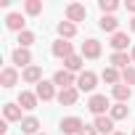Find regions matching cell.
Instances as JSON below:
<instances>
[{
  "label": "cell",
  "instance_id": "19",
  "mask_svg": "<svg viewBox=\"0 0 135 135\" xmlns=\"http://www.w3.org/2000/svg\"><path fill=\"white\" fill-rule=\"evenodd\" d=\"M37 130H40V119H37V117H24V119H21V132L37 135Z\"/></svg>",
  "mask_w": 135,
  "mask_h": 135
},
{
  "label": "cell",
  "instance_id": "24",
  "mask_svg": "<svg viewBox=\"0 0 135 135\" xmlns=\"http://www.w3.org/2000/svg\"><path fill=\"white\" fill-rule=\"evenodd\" d=\"M101 77H103V82H109V85H119V77H122V74L114 69V66H106Z\"/></svg>",
  "mask_w": 135,
  "mask_h": 135
},
{
  "label": "cell",
  "instance_id": "5",
  "mask_svg": "<svg viewBox=\"0 0 135 135\" xmlns=\"http://www.w3.org/2000/svg\"><path fill=\"white\" fill-rule=\"evenodd\" d=\"M77 98H80V90H77V88H64V90H58V95H56V101H58L61 106H74Z\"/></svg>",
  "mask_w": 135,
  "mask_h": 135
},
{
  "label": "cell",
  "instance_id": "14",
  "mask_svg": "<svg viewBox=\"0 0 135 135\" xmlns=\"http://www.w3.org/2000/svg\"><path fill=\"white\" fill-rule=\"evenodd\" d=\"M24 24H27V21H24L21 13H8V19H6V27H8L11 32H19V35L24 32Z\"/></svg>",
  "mask_w": 135,
  "mask_h": 135
},
{
  "label": "cell",
  "instance_id": "27",
  "mask_svg": "<svg viewBox=\"0 0 135 135\" xmlns=\"http://www.w3.org/2000/svg\"><path fill=\"white\" fill-rule=\"evenodd\" d=\"M35 42V32H29V29H24L21 35H19V48H29Z\"/></svg>",
  "mask_w": 135,
  "mask_h": 135
},
{
  "label": "cell",
  "instance_id": "33",
  "mask_svg": "<svg viewBox=\"0 0 135 135\" xmlns=\"http://www.w3.org/2000/svg\"><path fill=\"white\" fill-rule=\"evenodd\" d=\"M130 58H132V61H135V48H132V50H130Z\"/></svg>",
  "mask_w": 135,
  "mask_h": 135
},
{
  "label": "cell",
  "instance_id": "32",
  "mask_svg": "<svg viewBox=\"0 0 135 135\" xmlns=\"http://www.w3.org/2000/svg\"><path fill=\"white\" fill-rule=\"evenodd\" d=\"M130 29H132V32H135V16H132V21H130Z\"/></svg>",
  "mask_w": 135,
  "mask_h": 135
},
{
  "label": "cell",
  "instance_id": "8",
  "mask_svg": "<svg viewBox=\"0 0 135 135\" xmlns=\"http://www.w3.org/2000/svg\"><path fill=\"white\" fill-rule=\"evenodd\" d=\"M101 56V42L95 37H88L82 42V58H98Z\"/></svg>",
  "mask_w": 135,
  "mask_h": 135
},
{
  "label": "cell",
  "instance_id": "30",
  "mask_svg": "<svg viewBox=\"0 0 135 135\" xmlns=\"http://www.w3.org/2000/svg\"><path fill=\"white\" fill-rule=\"evenodd\" d=\"M80 135H98V130H95V127H88V124H85V130H82Z\"/></svg>",
  "mask_w": 135,
  "mask_h": 135
},
{
  "label": "cell",
  "instance_id": "20",
  "mask_svg": "<svg viewBox=\"0 0 135 135\" xmlns=\"http://www.w3.org/2000/svg\"><path fill=\"white\" fill-rule=\"evenodd\" d=\"M58 35H61V40H72L74 35H77V27L72 24V21H58Z\"/></svg>",
  "mask_w": 135,
  "mask_h": 135
},
{
  "label": "cell",
  "instance_id": "9",
  "mask_svg": "<svg viewBox=\"0 0 135 135\" xmlns=\"http://www.w3.org/2000/svg\"><path fill=\"white\" fill-rule=\"evenodd\" d=\"M35 95L40 98V101H53L58 93H56V88H53V82H48V80H42L40 85H37V90H35Z\"/></svg>",
  "mask_w": 135,
  "mask_h": 135
},
{
  "label": "cell",
  "instance_id": "17",
  "mask_svg": "<svg viewBox=\"0 0 135 135\" xmlns=\"http://www.w3.org/2000/svg\"><path fill=\"white\" fill-rule=\"evenodd\" d=\"M21 77H24V82L40 85V82H42V69H40V66H35V64H32L29 69H24V74H21Z\"/></svg>",
  "mask_w": 135,
  "mask_h": 135
},
{
  "label": "cell",
  "instance_id": "28",
  "mask_svg": "<svg viewBox=\"0 0 135 135\" xmlns=\"http://www.w3.org/2000/svg\"><path fill=\"white\" fill-rule=\"evenodd\" d=\"M98 6H101V11H103V16H111V13L117 11V6H119V3H117V0H101Z\"/></svg>",
  "mask_w": 135,
  "mask_h": 135
},
{
  "label": "cell",
  "instance_id": "26",
  "mask_svg": "<svg viewBox=\"0 0 135 135\" xmlns=\"http://www.w3.org/2000/svg\"><path fill=\"white\" fill-rule=\"evenodd\" d=\"M64 64H66V69H69V72H80V69H82V56H69Z\"/></svg>",
  "mask_w": 135,
  "mask_h": 135
},
{
  "label": "cell",
  "instance_id": "10",
  "mask_svg": "<svg viewBox=\"0 0 135 135\" xmlns=\"http://www.w3.org/2000/svg\"><path fill=\"white\" fill-rule=\"evenodd\" d=\"M50 50H53V56H56V58H64V61L69 58V56H74V53H72V42H69V40H56Z\"/></svg>",
  "mask_w": 135,
  "mask_h": 135
},
{
  "label": "cell",
  "instance_id": "6",
  "mask_svg": "<svg viewBox=\"0 0 135 135\" xmlns=\"http://www.w3.org/2000/svg\"><path fill=\"white\" fill-rule=\"evenodd\" d=\"M11 61H13L16 66L29 69V66H32V53H29V48H16V50L11 53Z\"/></svg>",
  "mask_w": 135,
  "mask_h": 135
},
{
  "label": "cell",
  "instance_id": "25",
  "mask_svg": "<svg viewBox=\"0 0 135 135\" xmlns=\"http://www.w3.org/2000/svg\"><path fill=\"white\" fill-rule=\"evenodd\" d=\"M24 11H27L29 16H37V13H42V3H40V0H27V3H24Z\"/></svg>",
  "mask_w": 135,
  "mask_h": 135
},
{
  "label": "cell",
  "instance_id": "31",
  "mask_svg": "<svg viewBox=\"0 0 135 135\" xmlns=\"http://www.w3.org/2000/svg\"><path fill=\"white\" fill-rule=\"evenodd\" d=\"M127 11H130V13H135V0H127Z\"/></svg>",
  "mask_w": 135,
  "mask_h": 135
},
{
  "label": "cell",
  "instance_id": "23",
  "mask_svg": "<svg viewBox=\"0 0 135 135\" xmlns=\"http://www.w3.org/2000/svg\"><path fill=\"white\" fill-rule=\"evenodd\" d=\"M103 32H111V35H117V27H119V21H117V16H101V24H98Z\"/></svg>",
  "mask_w": 135,
  "mask_h": 135
},
{
  "label": "cell",
  "instance_id": "7",
  "mask_svg": "<svg viewBox=\"0 0 135 135\" xmlns=\"http://www.w3.org/2000/svg\"><path fill=\"white\" fill-rule=\"evenodd\" d=\"M53 85H61V90H64V88H74V85H77V80L72 77V72H69V69H58V72L53 74Z\"/></svg>",
  "mask_w": 135,
  "mask_h": 135
},
{
  "label": "cell",
  "instance_id": "18",
  "mask_svg": "<svg viewBox=\"0 0 135 135\" xmlns=\"http://www.w3.org/2000/svg\"><path fill=\"white\" fill-rule=\"evenodd\" d=\"M98 132H106V135H114V119L111 117H95V124H93Z\"/></svg>",
  "mask_w": 135,
  "mask_h": 135
},
{
  "label": "cell",
  "instance_id": "16",
  "mask_svg": "<svg viewBox=\"0 0 135 135\" xmlns=\"http://www.w3.org/2000/svg\"><path fill=\"white\" fill-rule=\"evenodd\" d=\"M3 117H6V122H21V106L19 103H6Z\"/></svg>",
  "mask_w": 135,
  "mask_h": 135
},
{
  "label": "cell",
  "instance_id": "13",
  "mask_svg": "<svg viewBox=\"0 0 135 135\" xmlns=\"http://www.w3.org/2000/svg\"><path fill=\"white\" fill-rule=\"evenodd\" d=\"M37 101H40V98H37L35 93H27V90H21V93H19V101H16V103H19L21 109L32 111V109H37Z\"/></svg>",
  "mask_w": 135,
  "mask_h": 135
},
{
  "label": "cell",
  "instance_id": "2",
  "mask_svg": "<svg viewBox=\"0 0 135 135\" xmlns=\"http://www.w3.org/2000/svg\"><path fill=\"white\" fill-rule=\"evenodd\" d=\"M82 130H85V124H82L80 117H66V119H61V132H64V135H80Z\"/></svg>",
  "mask_w": 135,
  "mask_h": 135
},
{
  "label": "cell",
  "instance_id": "11",
  "mask_svg": "<svg viewBox=\"0 0 135 135\" xmlns=\"http://www.w3.org/2000/svg\"><path fill=\"white\" fill-rule=\"evenodd\" d=\"M16 82H19V72L13 69V66H6V69L0 72V85L3 88H13Z\"/></svg>",
  "mask_w": 135,
  "mask_h": 135
},
{
  "label": "cell",
  "instance_id": "15",
  "mask_svg": "<svg viewBox=\"0 0 135 135\" xmlns=\"http://www.w3.org/2000/svg\"><path fill=\"white\" fill-rule=\"evenodd\" d=\"M111 95L117 98V103H127L130 95H132V88H130V85H114V88H111Z\"/></svg>",
  "mask_w": 135,
  "mask_h": 135
},
{
  "label": "cell",
  "instance_id": "1",
  "mask_svg": "<svg viewBox=\"0 0 135 135\" xmlns=\"http://www.w3.org/2000/svg\"><path fill=\"white\" fill-rule=\"evenodd\" d=\"M88 109H90L95 117H106V111H111V103H109V98H106V95L95 93V95H90V101H88Z\"/></svg>",
  "mask_w": 135,
  "mask_h": 135
},
{
  "label": "cell",
  "instance_id": "22",
  "mask_svg": "<svg viewBox=\"0 0 135 135\" xmlns=\"http://www.w3.org/2000/svg\"><path fill=\"white\" fill-rule=\"evenodd\" d=\"M109 117L117 122V119H127L130 117V109H127V103H114L111 106V111H109Z\"/></svg>",
  "mask_w": 135,
  "mask_h": 135
},
{
  "label": "cell",
  "instance_id": "4",
  "mask_svg": "<svg viewBox=\"0 0 135 135\" xmlns=\"http://www.w3.org/2000/svg\"><path fill=\"white\" fill-rule=\"evenodd\" d=\"M85 16H88L85 6H80V3H69V6H66V21L77 24V21H85Z\"/></svg>",
  "mask_w": 135,
  "mask_h": 135
},
{
  "label": "cell",
  "instance_id": "29",
  "mask_svg": "<svg viewBox=\"0 0 135 135\" xmlns=\"http://www.w3.org/2000/svg\"><path fill=\"white\" fill-rule=\"evenodd\" d=\"M122 82H124V85H130V88L135 85V69H132V66H127V69L122 72Z\"/></svg>",
  "mask_w": 135,
  "mask_h": 135
},
{
  "label": "cell",
  "instance_id": "3",
  "mask_svg": "<svg viewBox=\"0 0 135 135\" xmlns=\"http://www.w3.org/2000/svg\"><path fill=\"white\" fill-rule=\"evenodd\" d=\"M95 82H98V74H95V72H80V77H77V90L90 93V90H95Z\"/></svg>",
  "mask_w": 135,
  "mask_h": 135
},
{
  "label": "cell",
  "instance_id": "35",
  "mask_svg": "<svg viewBox=\"0 0 135 135\" xmlns=\"http://www.w3.org/2000/svg\"><path fill=\"white\" fill-rule=\"evenodd\" d=\"M132 135H135V132H132Z\"/></svg>",
  "mask_w": 135,
  "mask_h": 135
},
{
  "label": "cell",
  "instance_id": "12",
  "mask_svg": "<svg viewBox=\"0 0 135 135\" xmlns=\"http://www.w3.org/2000/svg\"><path fill=\"white\" fill-rule=\"evenodd\" d=\"M127 45H130L127 32H117V35H111V48H114V53H124Z\"/></svg>",
  "mask_w": 135,
  "mask_h": 135
},
{
  "label": "cell",
  "instance_id": "34",
  "mask_svg": "<svg viewBox=\"0 0 135 135\" xmlns=\"http://www.w3.org/2000/svg\"><path fill=\"white\" fill-rule=\"evenodd\" d=\"M114 135H124V132H114Z\"/></svg>",
  "mask_w": 135,
  "mask_h": 135
},
{
  "label": "cell",
  "instance_id": "21",
  "mask_svg": "<svg viewBox=\"0 0 135 135\" xmlns=\"http://www.w3.org/2000/svg\"><path fill=\"white\" fill-rule=\"evenodd\" d=\"M109 61H111L114 69H122V72H124L127 66H130V61H132V58H130L127 53H111V58H109Z\"/></svg>",
  "mask_w": 135,
  "mask_h": 135
}]
</instances>
